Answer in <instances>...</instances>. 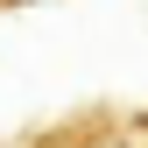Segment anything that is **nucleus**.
I'll list each match as a JSON object with an SVG mask.
<instances>
[{
  "instance_id": "f257e3e1",
  "label": "nucleus",
  "mask_w": 148,
  "mask_h": 148,
  "mask_svg": "<svg viewBox=\"0 0 148 148\" xmlns=\"http://www.w3.org/2000/svg\"><path fill=\"white\" fill-rule=\"evenodd\" d=\"M21 148H92V127H85V120H64V127H49V134H35V141H21Z\"/></svg>"
},
{
  "instance_id": "f03ea898",
  "label": "nucleus",
  "mask_w": 148,
  "mask_h": 148,
  "mask_svg": "<svg viewBox=\"0 0 148 148\" xmlns=\"http://www.w3.org/2000/svg\"><path fill=\"white\" fill-rule=\"evenodd\" d=\"M7 7H28V0H0V14H7Z\"/></svg>"
}]
</instances>
